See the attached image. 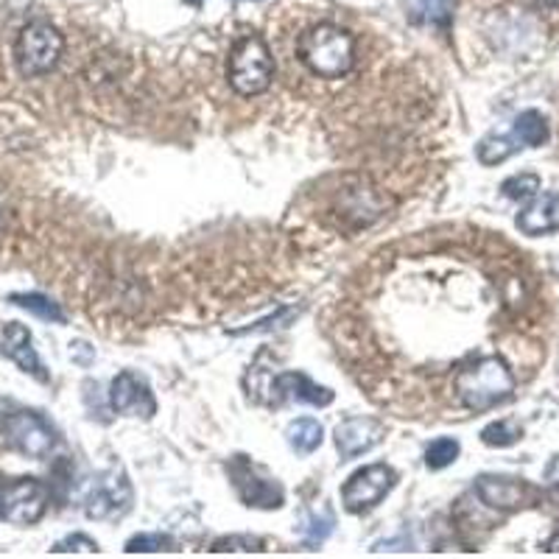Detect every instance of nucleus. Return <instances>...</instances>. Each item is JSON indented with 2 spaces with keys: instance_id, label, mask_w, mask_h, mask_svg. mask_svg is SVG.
<instances>
[{
  "instance_id": "f257e3e1",
  "label": "nucleus",
  "mask_w": 559,
  "mask_h": 559,
  "mask_svg": "<svg viewBox=\"0 0 559 559\" xmlns=\"http://www.w3.org/2000/svg\"><path fill=\"white\" fill-rule=\"evenodd\" d=\"M515 392V376L501 356H481L462 364L453 376V394L467 412H489Z\"/></svg>"
},
{
  "instance_id": "ddd939ff",
  "label": "nucleus",
  "mask_w": 559,
  "mask_h": 559,
  "mask_svg": "<svg viewBox=\"0 0 559 559\" xmlns=\"http://www.w3.org/2000/svg\"><path fill=\"white\" fill-rule=\"evenodd\" d=\"M476 492L481 503H487L489 509H501V512H512L532 498V489L526 484L507 476H481L476 481Z\"/></svg>"
},
{
  "instance_id": "c756f323",
  "label": "nucleus",
  "mask_w": 559,
  "mask_h": 559,
  "mask_svg": "<svg viewBox=\"0 0 559 559\" xmlns=\"http://www.w3.org/2000/svg\"><path fill=\"white\" fill-rule=\"evenodd\" d=\"M193 3H204V0H193Z\"/></svg>"
},
{
  "instance_id": "9b49d317",
  "label": "nucleus",
  "mask_w": 559,
  "mask_h": 559,
  "mask_svg": "<svg viewBox=\"0 0 559 559\" xmlns=\"http://www.w3.org/2000/svg\"><path fill=\"white\" fill-rule=\"evenodd\" d=\"M333 437H336V451L342 453V459H356L381 445L386 428L372 417H349L338 423Z\"/></svg>"
},
{
  "instance_id": "4be33fe9",
  "label": "nucleus",
  "mask_w": 559,
  "mask_h": 559,
  "mask_svg": "<svg viewBox=\"0 0 559 559\" xmlns=\"http://www.w3.org/2000/svg\"><path fill=\"white\" fill-rule=\"evenodd\" d=\"M459 442L456 439H437V442H431L426 451V464L431 467V471H445L448 464H453L459 459Z\"/></svg>"
},
{
  "instance_id": "39448f33",
  "label": "nucleus",
  "mask_w": 559,
  "mask_h": 559,
  "mask_svg": "<svg viewBox=\"0 0 559 559\" xmlns=\"http://www.w3.org/2000/svg\"><path fill=\"white\" fill-rule=\"evenodd\" d=\"M48 509V489L37 478L0 476V518L14 526H32Z\"/></svg>"
},
{
  "instance_id": "20e7f679",
  "label": "nucleus",
  "mask_w": 559,
  "mask_h": 559,
  "mask_svg": "<svg viewBox=\"0 0 559 559\" xmlns=\"http://www.w3.org/2000/svg\"><path fill=\"white\" fill-rule=\"evenodd\" d=\"M64 53V37L48 20H32L20 28L14 43V62L26 79L45 76L59 64Z\"/></svg>"
},
{
  "instance_id": "f03ea898",
  "label": "nucleus",
  "mask_w": 559,
  "mask_h": 559,
  "mask_svg": "<svg viewBox=\"0 0 559 559\" xmlns=\"http://www.w3.org/2000/svg\"><path fill=\"white\" fill-rule=\"evenodd\" d=\"M299 62L319 79H342L356 62V39L333 23H319L308 28L297 43Z\"/></svg>"
},
{
  "instance_id": "7c9ffc66",
  "label": "nucleus",
  "mask_w": 559,
  "mask_h": 559,
  "mask_svg": "<svg viewBox=\"0 0 559 559\" xmlns=\"http://www.w3.org/2000/svg\"><path fill=\"white\" fill-rule=\"evenodd\" d=\"M554 478H557V476H554ZM557 484H559V478H557Z\"/></svg>"
},
{
  "instance_id": "b1692460",
  "label": "nucleus",
  "mask_w": 559,
  "mask_h": 559,
  "mask_svg": "<svg viewBox=\"0 0 559 559\" xmlns=\"http://www.w3.org/2000/svg\"><path fill=\"white\" fill-rule=\"evenodd\" d=\"M333 512L331 509H322V512H313L311 521L306 528V543L308 546H319V543L328 540V534L333 532Z\"/></svg>"
},
{
  "instance_id": "423d86ee",
  "label": "nucleus",
  "mask_w": 559,
  "mask_h": 559,
  "mask_svg": "<svg viewBox=\"0 0 559 559\" xmlns=\"http://www.w3.org/2000/svg\"><path fill=\"white\" fill-rule=\"evenodd\" d=\"M397 484V473L389 464H369L364 471H356L342 487V503L347 512L361 515L376 509Z\"/></svg>"
},
{
  "instance_id": "2eb2a0df",
  "label": "nucleus",
  "mask_w": 559,
  "mask_h": 559,
  "mask_svg": "<svg viewBox=\"0 0 559 559\" xmlns=\"http://www.w3.org/2000/svg\"><path fill=\"white\" fill-rule=\"evenodd\" d=\"M523 236H548L559 229V193L534 197L515 218Z\"/></svg>"
},
{
  "instance_id": "bb28decb",
  "label": "nucleus",
  "mask_w": 559,
  "mask_h": 559,
  "mask_svg": "<svg viewBox=\"0 0 559 559\" xmlns=\"http://www.w3.org/2000/svg\"><path fill=\"white\" fill-rule=\"evenodd\" d=\"M453 3L456 0H426V12L431 23H439V26H445L448 20H451Z\"/></svg>"
},
{
  "instance_id": "9d476101",
  "label": "nucleus",
  "mask_w": 559,
  "mask_h": 559,
  "mask_svg": "<svg viewBox=\"0 0 559 559\" xmlns=\"http://www.w3.org/2000/svg\"><path fill=\"white\" fill-rule=\"evenodd\" d=\"M109 406L118 414H132V417L152 419L157 414V401H154L152 389L134 372H121V376L112 381L109 389Z\"/></svg>"
},
{
  "instance_id": "a878e982",
  "label": "nucleus",
  "mask_w": 559,
  "mask_h": 559,
  "mask_svg": "<svg viewBox=\"0 0 559 559\" xmlns=\"http://www.w3.org/2000/svg\"><path fill=\"white\" fill-rule=\"evenodd\" d=\"M263 543L254 537H224L213 543V551H261Z\"/></svg>"
},
{
  "instance_id": "393cba45",
  "label": "nucleus",
  "mask_w": 559,
  "mask_h": 559,
  "mask_svg": "<svg viewBox=\"0 0 559 559\" xmlns=\"http://www.w3.org/2000/svg\"><path fill=\"white\" fill-rule=\"evenodd\" d=\"M53 554H98V543L90 540L87 534H70L51 548Z\"/></svg>"
},
{
  "instance_id": "7ed1b4c3",
  "label": "nucleus",
  "mask_w": 559,
  "mask_h": 559,
  "mask_svg": "<svg viewBox=\"0 0 559 559\" xmlns=\"http://www.w3.org/2000/svg\"><path fill=\"white\" fill-rule=\"evenodd\" d=\"M227 79L241 96H261L274 79V59L266 39L247 34L233 45L227 59Z\"/></svg>"
},
{
  "instance_id": "f3484780",
  "label": "nucleus",
  "mask_w": 559,
  "mask_h": 559,
  "mask_svg": "<svg viewBox=\"0 0 559 559\" xmlns=\"http://www.w3.org/2000/svg\"><path fill=\"white\" fill-rule=\"evenodd\" d=\"M512 134H515L521 146H543L548 140V123L537 109H526V112H521L515 118Z\"/></svg>"
},
{
  "instance_id": "a211bd4d",
  "label": "nucleus",
  "mask_w": 559,
  "mask_h": 559,
  "mask_svg": "<svg viewBox=\"0 0 559 559\" xmlns=\"http://www.w3.org/2000/svg\"><path fill=\"white\" fill-rule=\"evenodd\" d=\"M518 148L521 146H518L515 134H512V138L489 134V138H484L481 143H478V159H481L484 166H498V163H503V159L512 157Z\"/></svg>"
},
{
  "instance_id": "aec40b11",
  "label": "nucleus",
  "mask_w": 559,
  "mask_h": 559,
  "mask_svg": "<svg viewBox=\"0 0 559 559\" xmlns=\"http://www.w3.org/2000/svg\"><path fill=\"white\" fill-rule=\"evenodd\" d=\"M521 437H523V431L515 426V423H512V419H498V423H489V426L481 431L484 445H489V448L515 445Z\"/></svg>"
},
{
  "instance_id": "6ab92c4d",
  "label": "nucleus",
  "mask_w": 559,
  "mask_h": 559,
  "mask_svg": "<svg viewBox=\"0 0 559 559\" xmlns=\"http://www.w3.org/2000/svg\"><path fill=\"white\" fill-rule=\"evenodd\" d=\"M9 302L26 308V311H32L34 317L45 319V322H64L62 308H59L57 302H51L48 297H43V294H12Z\"/></svg>"
},
{
  "instance_id": "6e6552de",
  "label": "nucleus",
  "mask_w": 559,
  "mask_h": 559,
  "mask_svg": "<svg viewBox=\"0 0 559 559\" xmlns=\"http://www.w3.org/2000/svg\"><path fill=\"white\" fill-rule=\"evenodd\" d=\"M229 476H233V481H236L238 496H241V501L247 503V507H258V509L283 507L286 492H283V487L277 484V478L266 476V473H263L258 464L249 462V459L243 456L233 459V464H229Z\"/></svg>"
},
{
  "instance_id": "cd10ccee",
  "label": "nucleus",
  "mask_w": 559,
  "mask_h": 559,
  "mask_svg": "<svg viewBox=\"0 0 559 559\" xmlns=\"http://www.w3.org/2000/svg\"><path fill=\"white\" fill-rule=\"evenodd\" d=\"M546 551H548V554H559V534H554L551 540H548Z\"/></svg>"
},
{
  "instance_id": "f8f14e48",
  "label": "nucleus",
  "mask_w": 559,
  "mask_h": 559,
  "mask_svg": "<svg viewBox=\"0 0 559 559\" xmlns=\"http://www.w3.org/2000/svg\"><path fill=\"white\" fill-rule=\"evenodd\" d=\"M0 353L7 358H12L23 372L34 376L37 381L48 383V378H51L48 376V369H45V364L39 361L37 349H34L32 342V331H28L26 324L9 322L7 328H3V333H0Z\"/></svg>"
},
{
  "instance_id": "1a4fd4ad",
  "label": "nucleus",
  "mask_w": 559,
  "mask_h": 559,
  "mask_svg": "<svg viewBox=\"0 0 559 559\" xmlns=\"http://www.w3.org/2000/svg\"><path fill=\"white\" fill-rule=\"evenodd\" d=\"M132 503V487L123 471H107L93 481L87 498H84V515L90 521H107V518L123 515Z\"/></svg>"
},
{
  "instance_id": "0eeeda50",
  "label": "nucleus",
  "mask_w": 559,
  "mask_h": 559,
  "mask_svg": "<svg viewBox=\"0 0 559 559\" xmlns=\"http://www.w3.org/2000/svg\"><path fill=\"white\" fill-rule=\"evenodd\" d=\"M3 433H7L9 445L28 459L51 456L53 445H57L53 428L34 412L9 414L7 423H3Z\"/></svg>"
},
{
  "instance_id": "5701e85b",
  "label": "nucleus",
  "mask_w": 559,
  "mask_h": 559,
  "mask_svg": "<svg viewBox=\"0 0 559 559\" xmlns=\"http://www.w3.org/2000/svg\"><path fill=\"white\" fill-rule=\"evenodd\" d=\"M129 554H157V551H174V540L168 534H134L127 543Z\"/></svg>"
},
{
  "instance_id": "dca6fc26",
  "label": "nucleus",
  "mask_w": 559,
  "mask_h": 559,
  "mask_svg": "<svg viewBox=\"0 0 559 559\" xmlns=\"http://www.w3.org/2000/svg\"><path fill=\"white\" fill-rule=\"evenodd\" d=\"M286 437H288V445H292L297 453H313L319 445H322L324 431L317 419L302 417V419H294L292 426H288Z\"/></svg>"
},
{
  "instance_id": "c85d7f7f",
  "label": "nucleus",
  "mask_w": 559,
  "mask_h": 559,
  "mask_svg": "<svg viewBox=\"0 0 559 559\" xmlns=\"http://www.w3.org/2000/svg\"><path fill=\"white\" fill-rule=\"evenodd\" d=\"M537 3H543L548 9H559V0H537Z\"/></svg>"
},
{
  "instance_id": "412c9836",
  "label": "nucleus",
  "mask_w": 559,
  "mask_h": 559,
  "mask_svg": "<svg viewBox=\"0 0 559 559\" xmlns=\"http://www.w3.org/2000/svg\"><path fill=\"white\" fill-rule=\"evenodd\" d=\"M501 191L503 197L515 199V202L534 199L537 191H540V177H537V174H515V177H509L507 182L501 185Z\"/></svg>"
},
{
  "instance_id": "4468645a",
  "label": "nucleus",
  "mask_w": 559,
  "mask_h": 559,
  "mask_svg": "<svg viewBox=\"0 0 559 559\" xmlns=\"http://www.w3.org/2000/svg\"><path fill=\"white\" fill-rule=\"evenodd\" d=\"M272 401H297V403H311V406H331L333 392L331 389L319 386L311 378L302 372H283L272 381Z\"/></svg>"
}]
</instances>
